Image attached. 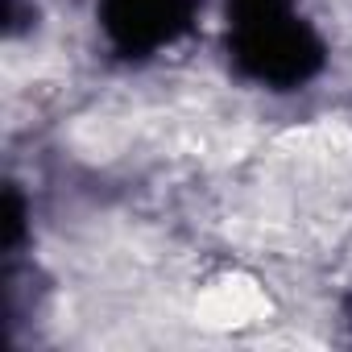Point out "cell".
<instances>
[{
	"label": "cell",
	"instance_id": "cell-2",
	"mask_svg": "<svg viewBox=\"0 0 352 352\" xmlns=\"http://www.w3.org/2000/svg\"><path fill=\"white\" fill-rule=\"evenodd\" d=\"M104 25L120 50H153L187 25V0H104Z\"/></svg>",
	"mask_w": 352,
	"mask_h": 352
},
{
	"label": "cell",
	"instance_id": "cell-1",
	"mask_svg": "<svg viewBox=\"0 0 352 352\" xmlns=\"http://www.w3.org/2000/svg\"><path fill=\"white\" fill-rule=\"evenodd\" d=\"M241 63L270 83H302L319 63V46L294 21L290 0H236Z\"/></svg>",
	"mask_w": 352,
	"mask_h": 352
}]
</instances>
